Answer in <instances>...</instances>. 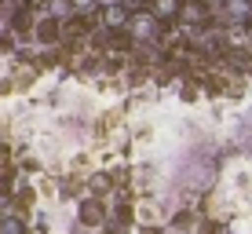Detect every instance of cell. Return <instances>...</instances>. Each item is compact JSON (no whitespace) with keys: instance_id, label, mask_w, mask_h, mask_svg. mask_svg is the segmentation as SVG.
<instances>
[]
</instances>
